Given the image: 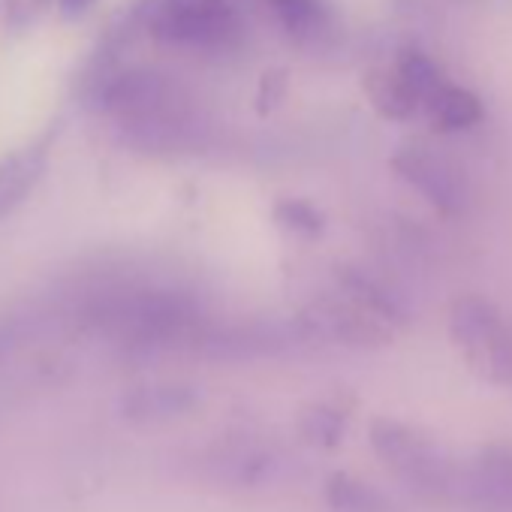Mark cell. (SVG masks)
I'll return each instance as SVG.
<instances>
[{
	"label": "cell",
	"mask_w": 512,
	"mask_h": 512,
	"mask_svg": "<svg viewBox=\"0 0 512 512\" xmlns=\"http://www.w3.org/2000/svg\"><path fill=\"white\" fill-rule=\"evenodd\" d=\"M368 443L380 464L419 497H461V470L452 464L443 446L422 428L395 416H374L368 425Z\"/></svg>",
	"instance_id": "3"
},
{
	"label": "cell",
	"mask_w": 512,
	"mask_h": 512,
	"mask_svg": "<svg viewBox=\"0 0 512 512\" xmlns=\"http://www.w3.org/2000/svg\"><path fill=\"white\" fill-rule=\"evenodd\" d=\"M422 115L428 118L431 130L437 133H461V130H470L482 121L485 109H482V100L461 88V85H452L446 82L425 106H422Z\"/></svg>",
	"instance_id": "13"
},
{
	"label": "cell",
	"mask_w": 512,
	"mask_h": 512,
	"mask_svg": "<svg viewBox=\"0 0 512 512\" xmlns=\"http://www.w3.org/2000/svg\"><path fill=\"white\" fill-rule=\"evenodd\" d=\"M362 91L371 109L386 121H413L416 115H422L419 97L407 88V82L395 73V67H377L365 73Z\"/></svg>",
	"instance_id": "12"
},
{
	"label": "cell",
	"mask_w": 512,
	"mask_h": 512,
	"mask_svg": "<svg viewBox=\"0 0 512 512\" xmlns=\"http://www.w3.org/2000/svg\"><path fill=\"white\" fill-rule=\"evenodd\" d=\"M299 332L305 338H317L323 344H338L353 350H377L392 344L395 338V326H389L386 320L353 302L338 287L314 299L299 314Z\"/></svg>",
	"instance_id": "5"
},
{
	"label": "cell",
	"mask_w": 512,
	"mask_h": 512,
	"mask_svg": "<svg viewBox=\"0 0 512 512\" xmlns=\"http://www.w3.org/2000/svg\"><path fill=\"white\" fill-rule=\"evenodd\" d=\"M88 106L106 115L130 148L148 154L193 151L205 133L184 85L148 67H121Z\"/></svg>",
	"instance_id": "1"
},
{
	"label": "cell",
	"mask_w": 512,
	"mask_h": 512,
	"mask_svg": "<svg viewBox=\"0 0 512 512\" xmlns=\"http://www.w3.org/2000/svg\"><path fill=\"white\" fill-rule=\"evenodd\" d=\"M142 31L175 52L223 58L244 40V25L229 0H142Z\"/></svg>",
	"instance_id": "2"
},
{
	"label": "cell",
	"mask_w": 512,
	"mask_h": 512,
	"mask_svg": "<svg viewBox=\"0 0 512 512\" xmlns=\"http://www.w3.org/2000/svg\"><path fill=\"white\" fill-rule=\"evenodd\" d=\"M326 503L332 512H398L383 491L350 473H332L326 479Z\"/></svg>",
	"instance_id": "15"
},
{
	"label": "cell",
	"mask_w": 512,
	"mask_h": 512,
	"mask_svg": "<svg viewBox=\"0 0 512 512\" xmlns=\"http://www.w3.org/2000/svg\"><path fill=\"white\" fill-rule=\"evenodd\" d=\"M461 497L491 512L512 509V446L482 449L461 470Z\"/></svg>",
	"instance_id": "7"
},
{
	"label": "cell",
	"mask_w": 512,
	"mask_h": 512,
	"mask_svg": "<svg viewBox=\"0 0 512 512\" xmlns=\"http://www.w3.org/2000/svg\"><path fill=\"white\" fill-rule=\"evenodd\" d=\"M272 220L293 238H317L326 229V217L323 211L302 196H284L275 202L272 208Z\"/></svg>",
	"instance_id": "18"
},
{
	"label": "cell",
	"mask_w": 512,
	"mask_h": 512,
	"mask_svg": "<svg viewBox=\"0 0 512 512\" xmlns=\"http://www.w3.org/2000/svg\"><path fill=\"white\" fill-rule=\"evenodd\" d=\"M287 94V73L284 70H269L260 79V91H256V109L260 115H269Z\"/></svg>",
	"instance_id": "19"
},
{
	"label": "cell",
	"mask_w": 512,
	"mask_h": 512,
	"mask_svg": "<svg viewBox=\"0 0 512 512\" xmlns=\"http://www.w3.org/2000/svg\"><path fill=\"white\" fill-rule=\"evenodd\" d=\"M395 73L407 82V88L419 97V103L425 106L449 79L443 76V70L419 49H404L398 58H395Z\"/></svg>",
	"instance_id": "17"
},
{
	"label": "cell",
	"mask_w": 512,
	"mask_h": 512,
	"mask_svg": "<svg viewBox=\"0 0 512 512\" xmlns=\"http://www.w3.org/2000/svg\"><path fill=\"white\" fill-rule=\"evenodd\" d=\"M296 431L305 443L317 449H335L347 434V410L329 401L308 404L296 419Z\"/></svg>",
	"instance_id": "16"
},
{
	"label": "cell",
	"mask_w": 512,
	"mask_h": 512,
	"mask_svg": "<svg viewBox=\"0 0 512 512\" xmlns=\"http://www.w3.org/2000/svg\"><path fill=\"white\" fill-rule=\"evenodd\" d=\"M335 287L341 293H347L353 302H359L362 308H368L371 314H377L380 320H386L389 326H404L407 323V305L404 296L395 293L383 278H377L371 269L365 266H338L335 272Z\"/></svg>",
	"instance_id": "9"
},
{
	"label": "cell",
	"mask_w": 512,
	"mask_h": 512,
	"mask_svg": "<svg viewBox=\"0 0 512 512\" xmlns=\"http://www.w3.org/2000/svg\"><path fill=\"white\" fill-rule=\"evenodd\" d=\"M94 4H97V0H58L64 19H82Z\"/></svg>",
	"instance_id": "21"
},
{
	"label": "cell",
	"mask_w": 512,
	"mask_h": 512,
	"mask_svg": "<svg viewBox=\"0 0 512 512\" xmlns=\"http://www.w3.org/2000/svg\"><path fill=\"white\" fill-rule=\"evenodd\" d=\"M199 404V395L193 386L184 383H148L133 386L121 398V413L130 422H160L172 416H184Z\"/></svg>",
	"instance_id": "10"
},
{
	"label": "cell",
	"mask_w": 512,
	"mask_h": 512,
	"mask_svg": "<svg viewBox=\"0 0 512 512\" xmlns=\"http://www.w3.org/2000/svg\"><path fill=\"white\" fill-rule=\"evenodd\" d=\"M61 317L64 308H22L4 314L0 317V362H7L10 356L37 344L40 335H46Z\"/></svg>",
	"instance_id": "14"
},
{
	"label": "cell",
	"mask_w": 512,
	"mask_h": 512,
	"mask_svg": "<svg viewBox=\"0 0 512 512\" xmlns=\"http://www.w3.org/2000/svg\"><path fill=\"white\" fill-rule=\"evenodd\" d=\"M446 326L470 374L491 386H512V320L491 299L479 293L455 296Z\"/></svg>",
	"instance_id": "4"
},
{
	"label": "cell",
	"mask_w": 512,
	"mask_h": 512,
	"mask_svg": "<svg viewBox=\"0 0 512 512\" xmlns=\"http://www.w3.org/2000/svg\"><path fill=\"white\" fill-rule=\"evenodd\" d=\"M392 169L401 181H407L431 208L446 217H455L467 208V178L464 172L443 154L428 145H404L392 154Z\"/></svg>",
	"instance_id": "6"
},
{
	"label": "cell",
	"mask_w": 512,
	"mask_h": 512,
	"mask_svg": "<svg viewBox=\"0 0 512 512\" xmlns=\"http://www.w3.org/2000/svg\"><path fill=\"white\" fill-rule=\"evenodd\" d=\"M281 31L299 46H317L332 37V10L326 0H266Z\"/></svg>",
	"instance_id": "11"
},
{
	"label": "cell",
	"mask_w": 512,
	"mask_h": 512,
	"mask_svg": "<svg viewBox=\"0 0 512 512\" xmlns=\"http://www.w3.org/2000/svg\"><path fill=\"white\" fill-rule=\"evenodd\" d=\"M13 28H28L46 7V0H0Z\"/></svg>",
	"instance_id": "20"
},
{
	"label": "cell",
	"mask_w": 512,
	"mask_h": 512,
	"mask_svg": "<svg viewBox=\"0 0 512 512\" xmlns=\"http://www.w3.org/2000/svg\"><path fill=\"white\" fill-rule=\"evenodd\" d=\"M52 157V136H40L0 160V220H7L43 181Z\"/></svg>",
	"instance_id": "8"
}]
</instances>
